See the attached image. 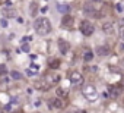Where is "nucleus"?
I'll list each match as a JSON object with an SVG mask.
<instances>
[{"mask_svg": "<svg viewBox=\"0 0 124 113\" xmlns=\"http://www.w3.org/2000/svg\"><path fill=\"white\" fill-rule=\"evenodd\" d=\"M95 51H96L98 56H107V54H110V49L107 46H99V47H96Z\"/></svg>", "mask_w": 124, "mask_h": 113, "instance_id": "12", "label": "nucleus"}, {"mask_svg": "<svg viewBox=\"0 0 124 113\" xmlns=\"http://www.w3.org/2000/svg\"><path fill=\"white\" fill-rule=\"evenodd\" d=\"M115 9H117V10H118V12H121V10H123V7H121V6H120V5H117V6H115Z\"/></svg>", "mask_w": 124, "mask_h": 113, "instance_id": "25", "label": "nucleus"}, {"mask_svg": "<svg viewBox=\"0 0 124 113\" xmlns=\"http://www.w3.org/2000/svg\"><path fill=\"white\" fill-rule=\"evenodd\" d=\"M82 94L85 96V99H88L89 101H95L96 97H98L96 88H95L94 85H91V84H88V85H85V87L82 88Z\"/></svg>", "mask_w": 124, "mask_h": 113, "instance_id": "2", "label": "nucleus"}, {"mask_svg": "<svg viewBox=\"0 0 124 113\" xmlns=\"http://www.w3.org/2000/svg\"><path fill=\"white\" fill-rule=\"evenodd\" d=\"M80 32L83 34V35H86V37H89V35H92L94 34V25H92V22H89V21H82L80 22Z\"/></svg>", "mask_w": 124, "mask_h": 113, "instance_id": "4", "label": "nucleus"}, {"mask_svg": "<svg viewBox=\"0 0 124 113\" xmlns=\"http://www.w3.org/2000/svg\"><path fill=\"white\" fill-rule=\"evenodd\" d=\"M10 77H12L13 79H21L22 75H21V72H18V71H12V72H10Z\"/></svg>", "mask_w": 124, "mask_h": 113, "instance_id": "18", "label": "nucleus"}, {"mask_svg": "<svg viewBox=\"0 0 124 113\" xmlns=\"http://www.w3.org/2000/svg\"><path fill=\"white\" fill-rule=\"evenodd\" d=\"M34 28H35L38 35H47V34L51 32L53 27H51V22L47 19V18H38L34 24Z\"/></svg>", "mask_w": 124, "mask_h": 113, "instance_id": "1", "label": "nucleus"}, {"mask_svg": "<svg viewBox=\"0 0 124 113\" xmlns=\"http://www.w3.org/2000/svg\"><path fill=\"white\" fill-rule=\"evenodd\" d=\"M51 107H54V109H64L67 106V100L66 99H60V97H56V99H53L51 103H50Z\"/></svg>", "mask_w": 124, "mask_h": 113, "instance_id": "5", "label": "nucleus"}, {"mask_svg": "<svg viewBox=\"0 0 124 113\" xmlns=\"http://www.w3.org/2000/svg\"><path fill=\"white\" fill-rule=\"evenodd\" d=\"M73 22H75L73 16H70V15L67 13V15H64V16H63V19H61V27H63V28H66V29H70V28L73 27Z\"/></svg>", "mask_w": 124, "mask_h": 113, "instance_id": "8", "label": "nucleus"}, {"mask_svg": "<svg viewBox=\"0 0 124 113\" xmlns=\"http://www.w3.org/2000/svg\"><path fill=\"white\" fill-rule=\"evenodd\" d=\"M56 92H57V97H60V99H67V90H64V88H57Z\"/></svg>", "mask_w": 124, "mask_h": 113, "instance_id": "15", "label": "nucleus"}, {"mask_svg": "<svg viewBox=\"0 0 124 113\" xmlns=\"http://www.w3.org/2000/svg\"><path fill=\"white\" fill-rule=\"evenodd\" d=\"M123 63H124V60H123ZM123 66H124V65H123Z\"/></svg>", "mask_w": 124, "mask_h": 113, "instance_id": "28", "label": "nucleus"}, {"mask_svg": "<svg viewBox=\"0 0 124 113\" xmlns=\"http://www.w3.org/2000/svg\"><path fill=\"white\" fill-rule=\"evenodd\" d=\"M31 40H32V37H24V38H22L24 43H28V41H31Z\"/></svg>", "mask_w": 124, "mask_h": 113, "instance_id": "22", "label": "nucleus"}, {"mask_svg": "<svg viewBox=\"0 0 124 113\" xmlns=\"http://www.w3.org/2000/svg\"><path fill=\"white\" fill-rule=\"evenodd\" d=\"M92 59H94V51L86 50V51L83 53V60H85V62H91Z\"/></svg>", "mask_w": 124, "mask_h": 113, "instance_id": "14", "label": "nucleus"}, {"mask_svg": "<svg viewBox=\"0 0 124 113\" xmlns=\"http://www.w3.org/2000/svg\"><path fill=\"white\" fill-rule=\"evenodd\" d=\"M120 35H121V38L124 40V27H121V28H120Z\"/></svg>", "mask_w": 124, "mask_h": 113, "instance_id": "23", "label": "nucleus"}, {"mask_svg": "<svg viewBox=\"0 0 124 113\" xmlns=\"http://www.w3.org/2000/svg\"><path fill=\"white\" fill-rule=\"evenodd\" d=\"M5 15H6L7 18H12V16L15 15V12H13V10H5Z\"/></svg>", "mask_w": 124, "mask_h": 113, "instance_id": "21", "label": "nucleus"}, {"mask_svg": "<svg viewBox=\"0 0 124 113\" xmlns=\"http://www.w3.org/2000/svg\"><path fill=\"white\" fill-rule=\"evenodd\" d=\"M22 50H24V51H29V46L24 44V46H22Z\"/></svg>", "mask_w": 124, "mask_h": 113, "instance_id": "24", "label": "nucleus"}, {"mask_svg": "<svg viewBox=\"0 0 124 113\" xmlns=\"http://www.w3.org/2000/svg\"><path fill=\"white\" fill-rule=\"evenodd\" d=\"M9 81V78H7V73H5V75H0V84H6Z\"/></svg>", "mask_w": 124, "mask_h": 113, "instance_id": "19", "label": "nucleus"}, {"mask_svg": "<svg viewBox=\"0 0 124 113\" xmlns=\"http://www.w3.org/2000/svg\"><path fill=\"white\" fill-rule=\"evenodd\" d=\"M83 12L88 15V16H94V18H101V13L92 6V5H85L83 7Z\"/></svg>", "mask_w": 124, "mask_h": 113, "instance_id": "7", "label": "nucleus"}, {"mask_svg": "<svg viewBox=\"0 0 124 113\" xmlns=\"http://www.w3.org/2000/svg\"><path fill=\"white\" fill-rule=\"evenodd\" d=\"M57 9H59L61 13L67 15V12L70 10V6H69V5H57Z\"/></svg>", "mask_w": 124, "mask_h": 113, "instance_id": "16", "label": "nucleus"}, {"mask_svg": "<svg viewBox=\"0 0 124 113\" xmlns=\"http://www.w3.org/2000/svg\"><path fill=\"white\" fill-rule=\"evenodd\" d=\"M123 91V87L118 84V85H110V94H111V97L112 99H117L120 94Z\"/></svg>", "mask_w": 124, "mask_h": 113, "instance_id": "10", "label": "nucleus"}, {"mask_svg": "<svg viewBox=\"0 0 124 113\" xmlns=\"http://www.w3.org/2000/svg\"><path fill=\"white\" fill-rule=\"evenodd\" d=\"M57 46H59L60 53H63V54H66V53L70 50V44H69L66 40H63V38H60V40L57 41Z\"/></svg>", "mask_w": 124, "mask_h": 113, "instance_id": "9", "label": "nucleus"}, {"mask_svg": "<svg viewBox=\"0 0 124 113\" xmlns=\"http://www.w3.org/2000/svg\"><path fill=\"white\" fill-rule=\"evenodd\" d=\"M5 73H7L6 65H0V75H5Z\"/></svg>", "mask_w": 124, "mask_h": 113, "instance_id": "20", "label": "nucleus"}, {"mask_svg": "<svg viewBox=\"0 0 124 113\" xmlns=\"http://www.w3.org/2000/svg\"><path fill=\"white\" fill-rule=\"evenodd\" d=\"M102 31H104L105 34H112V32H114V24H112V22H105V24L102 25Z\"/></svg>", "mask_w": 124, "mask_h": 113, "instance_id": "11", "label": "nucleus"}, {"mask_svg": "<svg viewBox=\"0 0 124 113\" xmlns=\"http://www.w3.org/2000/svg\"><path fill=\"white\" fill-rule=\"evenodd\" d=\"M60 63H61V62H60L59 59H53V60L50 62V65H48V66H50L51 69H57V68H60Z\"/></svg>", "mask_w": 124, "mask_h": 113, "instance_id": "17", "label": "nucleus"}, {"mask_svg": "<svg viewBox=\"0 0 124 113\" xmlns=\"http://www.w3.org/2000/svg\"><path fill=\"white\" fill-rule=\"evenodd\" d=\"M69 81L72 82V84H82L83 81V77H82V73L80 72H70L69 73Z\"/></svg>", "mask_w": 124, "mask_h": 113, "instance_id": "6", "label": "nucleus"}, {"mask_svg": "<svg viewBox=\"0 0 124 113\" xmlns=\"http://www.w3.org/2000/svg\"><path fill=\"white\" fill-rule=\"evenodd\" d=\"M37 12H38V5L35 2H32L29 5V13H31V16H37Z\"/></svg>", "mask_w": 124, "mask_h": 113, "instance_id": "13", "label": "nucleus"}, {"mask_svg": "<svg viewBox=\"0 0 124 113\" xmlns=\"http://www.w3.org/2000/svg\"><path fill=\"white\" fill-rule=\"evenodd\" d=\"M2 25H3V27H7V21H5V19H2Z\"/></svg>", "mask_w": 124, "mask_h": 113, "instance_id": "26", "label": "nucleus"}, {"mask_svg": "<svg viewBox=\"0 0 124 113\" xmlns=\"http://www.w3.org/2000/svg\"><path fill=\"white\" fill-rule=\"evenodd\" d=\"M42 81L48 85V87H54L60 82V75L59 73H47L42 78Z\"/></svg>", "mask_w": 124, "mask_h": 113, "instance_id": "3", "label": "nucleus"}, {"mask_svg": "<svg viewBox=\"0 0 124 113\" xmlns=\"http://www.w3.org/2000/svg\"><path fill=\"white\" fill-rule=\"evenodd\" d=\"M77 113H86V112H77Z\"/></svg>", "mask_w": 124, "mask_h": 113, "instance_id": "27", "label": "nucleus"}]
</instances>
